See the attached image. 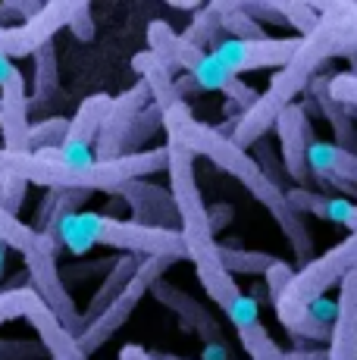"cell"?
<instances>
[{"instance_id":"cell-15","label":"cell","mask_w":357,"mask_h":360,"mask_svg":"<svg viewBox=\"0 0 357 360\" xmlns=\"http://www.w3.org/2000/svg\"><path fill=\"white\" fill-rule=\"evenodd\" d=\"M32 98L25 94V79L16 72L4 88H0V135H4V150L13 154H32Z\"/></svg>"},{"instance_id":"cell-34","label":"cell","mask_w":357,"mask_h":360,"mask_svg":"<svg viewBox=\"0 0 357 360\" xmlns=\"http://www.w3.org/2000/svg\"><path fill=\"white\" fill-rule=\"evenodd\" d=\"M35 301H38V292L32 285L4 288V292H0V326L10 320H19V316H29Z\"/></svg>"},{"instance_id":"cell-6","label":"cell","mask_w":357,"mask_h":360,"mask_svg":"<svg viewBox=\"0 0 357 360\" xmlns=\"http://www.w3.org/2000/svg\"><path fill=\"white\" fill-rule=\"evenodd\" d=\"M173 263H176V260H169V257H144L138 276H135V282L126 288V295H122L119 301H116L113 307L107 310V314H100L98 320H94L91 326H88V329L79 335L82 351H85V354H91V351L104 348L110 338H113L116 332L126 326V320L132 316V310L138 307V301L150 292V288L157 285V282L163 279V273H167Z\"/></svg>"},{"instance_id":"cell-23","label":"cell","mask_w":357,"mask_h":360,"mask_svg":"<svg viewBox=\"0 0 357 360\" xmlns=\"http://www.w3.org/2000/svg\"><path fill=\"white\" fill-rule=\"evenodd\" d=\"M132 69L141 75V82H148L150 94H154V103L163 110V113L178 107V103H185V98L178 94V85H176V72L163 63L157 53L138 51L132 57Z\"/></svg>"},{"instance_id":"cell-42","label":"cell","mask_w":357,"mask_h":360,"mask_svg":"<svg viewBox=\"0 0 357 360\" xmlns=\"http://www.w3.org/2000/svg\"><path fill=\"white\" fill-rule=\"evenodd\" d=\"M119 360H178V357H154L144 348H138V345H126V348L119 351Z\"/></svg>"},{"instance_id":"cell-2","label":"cell","mask_w":357,"mask_h":360,"mask_svg":"<svg viewBox=\"0 0 357 360\" xmlns=\"http://www.w3.org/2000/svg\"><path fill=\"white\" fill-rule=\"evenodd\" d=\"M169 169V148H150L141 154H126L116 160H91V163H66L63 150L47 148L32 154H13L0 148V176H19L29 185L41 188H75V191H107L119 195L122 185L138 182L144 176Z\"/></svg>"},{"instance_id":"cell-30","label":"cell","mask_w":357,"mask_h":360,"mask_svg":"<svg viewBox=\"0 0 357 360\" xmlns=\"http://www.w3.org/2000/svg\"><path fill=\"white\" fill-rule=\"evenodd\" d=\"M219 16H216V10L214 6H201V10L195 13V19L188 22V29L182 32V38L188 41V44H195V47H201V51H214V47L219 44Z\"/></svg>"},{"instance_id":"cell-35","label":"cell","mask_w":357,"mask_h":360,"mask_svg":"<svg viewBox=\"0 0 357 360\" xmlns=\"http://www.w3.org/2000/svg\"><path fill=\"white\" fill-rule=\"evenodd\" d=\"M25 191H29V182H25V179L0 176V207H4V210H10L13 217H19V210H22Z\"/></svg>"},{"instance_id":"cell-38","label":"cell","mask_w":357,"mask_h":360,"mask_svg":"<svg viewBox=\"0 0 357 360\" xmlns=\"http://www.w3.org/2000/svg\"><path fill=\"white\" fill-rule=\"evenodd\" d=\"M294 276H298V273H294V269L288 266L285 260H279L276 266H273L270 273L264 276V279H266V295H270V301H273V304H276L279 297H283V295L288 292V285L294 282Z\"/></svg>"},{"instance_id":"cell-13","label":"cell","mask_w":357,"mask_h":360,"mask_svg":"<svg viewBox=\"0 0 357 360\" xmlns=\"http://www.w3.org/2000/svg\"><path fill=\"white\" fill-rule=\"evenodd\" d=\"M122 204L132 210V219L141 226H154V229H178L182 232V217H178V207L173 200V191L160 188V185L138 179V182H129L119 188Z\"/></svg>"},{"instance_id":"cell-12","label":"cell","mask_w":357,"mask_h":360,"mask_svg":"<svg viewBox=\"0 0 357 360\" xmlns=\"http://www.w3.org/2000/svg\"><path fill=\"white\" fill-rule=\"evenodd\" d=\"M276 135H279V157L285 163L288 179L294 182V188H311L317 185L311 172V141H313V129L307 120L304 103H292L288 110H283V116L276 120Z\"/></svg>"},{"instance_id":"cell-10","label":"cell","mask_w":357,"mask_h":360,"mask_svg":"<svg viewBox=\"0 0 357 360\" xmlns=\"http://www.w3.org/2000/svg\"><path fill=\"white\" fill-rule=\"evenodd\" d=\"M301 47V38H264V41H235L226 38L214 47V57L223 66H229L235 75L254 72V69H285L294 60Z\"/></svg>"},{"instance_id":"cell-40","label":"cell","mask_w":357,"mask_h":360,"mask_svg":"<svg viewBox=\"0 0 357 360\" xmlns=\"http://www.w3.org/2000/svg\"><path fill=\"white\" fill-rule=\"evenodd\" d=\"M207 217H210V229H214V235H216L219 229H226V226L232 223L235 210H232V204H216V207L207 210Z\"/></svg>"},{"instance_id":"cell-31","label":"cell","mask_w":357,"mask_h":360,"mask_svg":"<svg viewBox=\"0 0 357 360\" xmlns=\"http://www.w3.org/2000/svg\"><path fill=\"white\" fill-rule=\"evenodd\" d=\"M160 129H163V110L157 107V103H150V107L144 110L138 120H135L132 131H129V138H126V154H141V148H144V144H148Z\"/></svg>"},{"instance_id":"cell-5","label":"cell","mask_w":357,"mask_h":360,"mask_svg":"<svg viewBox=\"0 0 357 360\" xmlns=\"http://www.w3.org/2000/svg\"><path fill=\"white\" fill-rule=\"evenodd\" d=\"M185 245H188V260L195 263L204 292L210 295V301L219 304V310H223L226 320L235 326V332L260 323L257 301H254L251 295H245L242 288H238L235 276L223 266V260H219V245H216L214 235H204V238H185Z\"/></svg>"},{"instance_id":"cell-28","label":"cell","mask_w":357,"mask_h":360,"mask_svg":"<svg viewBox=\"0 0 357 360\" xmlns=\"http://www.w3.org/2000/svg\"><path fill=\"white\" fill-rule=\"evenodd\" d=\"M0 241H4L10 251H19L25 257V254L35 251L41 241H44V235L35 232L32 226H25L19 217H13L10 210L0 207Z\"/></svg>"},{"instance_id":"cell-7","label":"cell","mask_w":357,"mask_h":360,"mask_svg":"<svg viewBox=\"0 0 357 360\" xmlns=\"http://www.w3.org/2000/svg\"><path fill=\"white\" fill-rule=\"evenodd\" d=\"M57 254L60 251L53 248V241L47 238V235L35 251L25 254L22 260H25V273H29V285L35 288L41 301L63 320L66 329L75 332V335H82V314H79V307H75L70 288H66L63 273L57 269Z\"/></svg>"},{"instance_id":"cell-41","label":"cell","mask_w":357,"mask_h":360,"mask_svg":"<svg viewBox=\"0 0 357 360\" xmlns=\"http://www.w3.org/2000/svg\"><path fill=\"white\" fill-rule=\"evenodd\" d=\"M176 85H178V94L185 98V103H188L191 94H201V91H204V88L197 85L195 75H188V72H185V75H176Z\"/></svg>"},{"instance_id":"cell-18","label":"cell","mask_w":357,"mask_h":360,"mask_svg":"<svg viewBox=\"0 0 357 360\" xmlns=\"http://www.w3.org/2000/svg\"><path fill=\"white\" fill-rule=\"evenodd\" d=\"M335 304H339V314H335L326 354L329 360H357V269L342 279Z\"/></svg>"},{"instance_id":"cell-4","label":"cell","mask_w":357,"mask_h":360,"mask_svg":"<svg viewBox=\"0 0 357 360\" xmlns=\"http://www.w3.org/2000/svg\"><path fill=\"white\" fill-rule=\"evenodd\" d=\"M60 241H63V251L75 254V257L88 254L98 245H107L135 254V257H169L176 263L188 260V245L178 229H154V226H141L135 219H116L91 210H82L66 219L60 229Z\"/></svg>"},{"instance_id":"cell-11","label":"cell","mask_w":357,"mask_h":360,"mask_svg":"<svg viewBox=\"0 0 357 360\" xmlns=\"http://www.w3.org/2000/svg\"><path fill=\"white\" fill-rule=\"evenodd\" d=\"M154 103V94H150L148 82H135L129 91H122L119 98H113L107 110V120L100 126L98 144H94V157L98 160H116V157H126V138L132 131L135 120L144 113V110Z\"/></svg>"},{"instance_id":"cell-8","label":"cell","mask_w":357,"mask_h":360,"mask_svg":"<svg viewBox=\"0 0 357 360\" xmlns=\"http://www.w3.org/2000/svg\"><path fill=\"white\" fill-rule=\"evenodd\" d=\"M169 148V191L178 207V217H182V235L185 238H204V235H214L210 229V207L204 204L201 188H197L195 179V154L185 150L182 144L167 141Z\"/></svg>"},{"instance_id":"cell-27","label":"cell","mask_w":357,"mask_h":360,"mask_svg":"<svg viewBox=\"0 0 357 360\" xmlns=\"http://www.w3.org/2000/svg\"><path fill=\"white\" fill-rule=\"evenodd\" d=\"M219 260L232 276H266L279 263V257L266 251H238L229 245H219Z\"/></svg>"},{"instance_id":"cell-29","label":"cell","mask_w":357,"mask_h":360,"mask_svg":"<svg viewBox=\"0 0 357 360\" xmlns=\"http://www.w3.org/2000/svg\"><path fill=\"white\" fill-rule=\"evenodd\" d=\"M273 6L279 10V16L285 19V25H292L298 32V38H307V34L317 32L320 25V10L307 0H273Z\"/></svg>"},{"instance_id":"cell-44","label":"cell","mask_w":357,"mask_h":360,"mask_svg":"<svg viewBox=\"0 0 357 360\" xmlns=\"http://www.w3.org/2000/svg\"><path fill=\"white\" fill-rule=\"evenodd\" d=\"M6 251H10V248L4 245V241H0V282H4V266H6Z\"/></svg>"},{"instance_id":"cell-3","label":"cell","mask_w":357,"mask_h":360,"mask_svg":"<svg viewBox=\"0 0 357 360\" xmlns=\"http://www.w3.org/2000/svg\"><path fill=\"white\" fill-rule=\"evenodd\" d=\"M354 269H357V232H351L335 248H329L323 257H313L304 269H298L288 292L273 304L279 323L285 326L288 335L307 338V342H329L332 338V326L320 323L311 314V304L326 297L332 285H342V279L348 273H354Z\"/></svg>"},{"instance_id":"cell-33","label":"cell","mask_w":357,"mask_h":360,"mask_svg":"<svg viewBox=\"0 0 357 360\" xmlns=\"http://www.w3.org/2000/svg\"><path fill=\"white\" fill-rule=\"evenodd\" d=\"M66 135H70V120H63V116H44L41 122H32V150L63 148Z\"/></svg>"},{"instance_id":"cell-9","label":"cell","mask_w":357,"mask_h":360,"mask_svg":"<svg viewBox=\"0 0 357 360\" xmlns=\"http://www.w3.org/2000/svg\"><path fill=\"white\" fill-rule=\"evenodd\" d=\"M75 0H47V6L32 16L29 22L13 25V29H0V57L6 60H22L35 57L41 47L53 44V34L60 29H70Z\"/></svg>"},{"instance_id":"cell-32","label":"cell","mask_w":357,"mask_h":360,"mask_svg":"<svg viewBox=\"0 0 357 360\" xmlns=\"http://www.w3.org/2000/svg\"><path fill=\"white\" fill-rule=\"evenodd\" d=\"M195 79H197V85H201L204 91H219V94H226V91H229V88L238 82V75L232 72L229 66L219 63L214 53H207V57H204V63L197 66Z\"/></svg>"},{"instance_id":"cell-39","label":"cell","mask_w":357,"mask_h":360,"mask_svg":"<svg viewBox=\"0 0 357 360\" xmlns=\"http://www.w3.org/2000/svg\"><path fill=\"white\" fill-rule=\"evenodd\" d=\"M329 91H332V98L339 101L342 107H348L357 113V75L354 72H335Z\"/></svg>"},{"instance_id":"cell-36","label":"cell","mask_w":357,"mask_h":360,"mask_svg":"<svg viewBox=\"0 0 357 360\" xmlns=\"http://www.w3.org/2000/svg\"><path fill=\"white\" fill-rule=\"evenodd\" d=\"M70 32L79 41H94L98 34V25H94V13L85 0H75L72 4V16H70Z\"/></svg>"},{"instance_id":"cell-16","label":"cell","mask_w":357,"mask_h":360,"mask_svg":"<svg viewBox=\"0 0 357 360\" xmlns=\"http://www.w3.org/2000/svg\"><path fill=\"white\" fill-rule=\"evenodd\" d=\"M150 295H154L163 307H169L173 314H178V320L185 323V329L195 332L204 345H223L226 342V338H223V326H219L216 316L210 314L201 301H195L188 292H182L178 285L160 279L154 288H150Z\"/></svg>"},{"instance_id":"cell-22","label":"cell","mask_w":357,"mask_h":360,"mask_svg":"<svg viewBox=\"0 0 357 360\" xmlns=\"http://www.w3.org/2000/svg\"><path fill=\"white\" fill-rule=\"evenodd\" d=\"M288 200L301 217H317L326 223L345 226V229L357 232V204L342 195H323V191H311V188H288Z\"/></svg>"},{"instance_id":"cell-20","label":"cell","mask_w":357,"mask_h":360,"mask_svg":"<svg viewBox=\"0 0 357 360\" xmlns=\"http://www.w3.org/2000/svg\"><path fill=\"white\" fill-rule=\"evenodd\" d=\"M91 191H75V188H51L44 195V200L38 204L35 210V219H32V229L47 235L53 241L57 251H63V241H60V229L63 223L75 213H82V204L88 200Z\"/></svg>"},{"instance_id":"cell-1","label":"cell","mask_w":357,"mask_h":360,"mask_svg":"<svg viewBox=\"0 0 357 360\" xmlns=\"http://www.w3.org/2000/svg\"><path fill=\"white\" fill-rule=\"evenodd\" d=\"M163 131L173 144H182L185 150H191L195 157H207L214 166H219L223 172L235 176L238 182L254 195V200L270 210V217L276 219V226L283 229L285 241L292 245L294 257H298L301 269L313 260V238L307 232V223L298 210L288 200V191L279 188L264 169L254 160L245 148H238L232 138L219 135V129H210L207 122L195 120V113L188 110V103H178V107L163 113Z\"/></svg>"},{"instance_id":"cell-14","label":"cell","mask_w":357,"mask_h":360,"mask_svg":"<svg viewBox=\"0 0 357 360\" xmlns=\"http://www.w3.org/2000/svg\"><path fill=\"white\" fill-rule=\"evenodd\" d=\"M110 103H113V98L104 91L91 94V98H85L79 103L75 116L70 120V135H66L63 148H60L66 163L82 166V163L98 160V157H94V144H98V135H100V126H104V120H107Z\"/></svg>"},{"instance_id":"cell-25","label":"cell","mask_w":357,"mask_h":360,"mask_svg":"<svg viewBox=\"0 0 357 360\" xmlns=\"http://www.w3.org/2000/svg\"><path fill=\"white\" fill-rule=\"evenodd\" d=\"M35 82H32V113H47L60 98V63L57 47L47 44L35 53Z\"/></svg>"},{"instance_id":"cell-19","label":"cell","mask_w":357,"mask_h":360,"mask_svg":"<svg viewBox=\"0 0 357 360\" xmlns=\"http://www.w3.org/2000/svg\"><path fill=\"white\" fill-rule=\"evenodd\" d=\"M25 320L35 326L38 342L44 345V351L51 354V360H88V354L82 351V345H79V335L66 329L63 320H60V316L53 314L41 297L32 304V310H29Z\"/></svg>"},{"instance_id":"cell-43","label":"cell","mask_w":357,"mask_h":360,"mask_svg":"<svg viewBox=\"0 0 357 360\" xmlns=\"http://www.w3.org/2000/svg\"><path fill=\"white\" fill-rule=\"evenodd\" d=\"M16 72H19V69H16V66H13V60L0 57V88H4V85H6V82H10V79H13V75H16Z\"/></svg>"},{"instance_id":"cell-21","label":"cell","mask_w":357,"mask_h":360,"mask_svg":"<svg viewBox=\"0 0 357 360\" xmlns=\"http://www.w3.org/2000/svg\"><path fill=\"white\" fill-rule=\"evenodd\" d=\"M141 260L144 257H135V254H122V257H116L113 269L104 276V282L98 285V292L91 295V301H88V310L82 314V332L91 326L94 320H98L100 314H107L110 307H113L116 301H119L122 295H126V288L135 282V276H138L141 269Z\"/></svg>"},{"instance_id":"cell-24","label":"cell","mask_w":357,"mask_h":360,"mask_svg":"<svg viewBox=\"0 0 357 360\" xmlns=\"http://www.w3.org/2000/svg\"><path fill=\"white\" fill-rule=\"evenodd\" d=\"M311 172L317 179V185L323 179H342L348 185H357V154L339 148L335 141H311Z\"/></svg>"},{"instance_id":"cell-17","label":"cell","mask_w":357,"mask_h":360,"mask_svg":"<svg viewBox=\"0 0 357 360\" xmlns=\"http://www.w3.org/2000/svg\"><path fill=\"white\" fill-rule=\"evenodd\" d=\"M148 51L157 53L173 72H188V75H195L197 66H201L204 57H207V51L188 44V41H185L169 22H163V19H154V22L148 25Z\"/></svg>"},{"instance_id":"cell-26","label":"cell","mask_w":357,"mask_h":360,"mask_svg":"<svg viewBox=\"0 0 357 360\" xmlns=\"http://www.w3.org/2000/svg\"><path fill=\"white\" fill-rule=\"evenodd\" d=\"M216 10L219 16V29L229 32L235 41H264L270 38V34L264 32V25L257 22V19H251L248 13L238 6V0H216V4H210Z\"/></svg>"},{"instance_id":"cell-37","label":"cell","mask_w":357,"mask_h":360,"mask_svg":"<svg viewBox=\"0 0 357 360\" xmlns=\"http://www.w3.org/2000/svg\"><path fill=\"white\" fill-rule=\"evenodd\" d=\"M44 354L41 342H19V338H0V360H38Z\"/></svg>"}]
</instances>
